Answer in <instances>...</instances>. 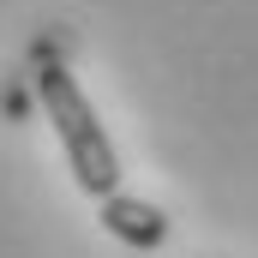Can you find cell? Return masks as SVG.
I'll return each mask as SVG.
<instances>
[{
	"instance_id": "obj_1",
	"label": "cell",
	"mask_w": 258,
	"mask_h": 258,
	"mask_svg": "<svg viewBox=\"0 0 258 258\" xmlns=\"http://www.w3.org/2000/svg\"><path fill=\"white\" fill-rule=\"evenodd\" d=\"M30 84H36V96H42V108H48V126L60 132V150H66V162H72V180L90 198L120 192V156H114L108 132L96 120V108L84 102V90H78V78H72V66H66L60 42L42 36V30L30 36Z\"/></svg>"
},
{
	"instance_id": "obj_3",
	"label": "cell",
	"mask_w": 258,
	"mask_h": 258,
	"mask_svg": "<svg viewBox=\"0 0 258 258\" xmlns=\"http://www.w3.org/2000/svg\"><path fill=\"white\" fill-rule=\"evenodd\" d=\"M6 114H12V120H30V96H24V84H18V78L6 84Z\"/></svg>"
},
{
	"instance_id": "obj_2",
	"label": "cell",
	"mask_w": 258,
	"mask_h": 258,
	"mask_svg": "<svg viewBox=\"0 0 258 258\" xmlns=\"http://www.w3.org/2000/svg\"><path fill=\"white\" fill-rule=\"evenodd\" d=\"M96 216H102V228L132 246V252H156L162 240H168V216L156 210V204H144V198H126V192H108L96 198Z\"/></svg>"
}]
</instances>
